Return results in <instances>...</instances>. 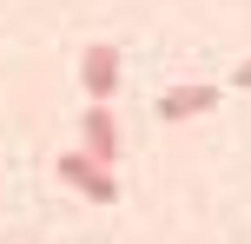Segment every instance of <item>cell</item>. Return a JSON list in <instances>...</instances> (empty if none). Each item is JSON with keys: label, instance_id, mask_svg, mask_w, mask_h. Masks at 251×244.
I'll list each match as a JSON object with an SVG mask.
<instances>
[{"label": "cell", "instance_id": "1", "mask_svg": "<svg viewBox=\"0 0 251 244\" xmlns=\"http://www.w3.org/2000/svg\"><path fill=\"white\" fill-rule=\"evenodd\" d=\"M60 185H73L86 205H119V185H113V165H93L86 152H60Z\"/></svg>", "mask_w": 251, "mask_h": 244}, {"label": "cell", "instance_id": "5", "mask_svg": "<svg viewBox=\"0 0 251 244\" xmlns=\"http://www.w3.org/2000/svg\"><path fill=\"white\" fill-rule=\"evenodd\" d=\"M231 79H238V86L251 92V60H238V73H231Z\"/></svg>", "mask_w": 251, "mask_h": 244}, {"label": "cell", "instance_id": "4", "mask_svg": "<svg viewBox=\"0 0 251 244\" xmlns=\"http://www.w3.org/2000/svg\"><path fill=\"white\" fill-rule=\"evenodd\" d=\"M79 86H86V99H113V92H119V46H86Z\"/></svg>", "mask_w": 251, "mask_h": 244}, {"label": "cell", "instance_id": "2", "mask_svg": "<svg viewBox=\"0 0 251 244\" xmlns=\"http://www.w3.org/2000/svg\"><path fill=\"white\" fill-rule=\"evenodd\" d=\"M79 139H86V158H93V165H113V158H119V119H113L106 99H93L86 112H79Z\"/></svg>", "mask_w": 251, "mask_h": 244}, {"label": "cell", "instance_id": "3", "mask_svg": "<svg viewBox=\"0 0 251 244\" xmlns=\"http://www.w3.org/2000/svg\"><path fill=\"white\" fill-rule=\"evenodd\" d=\"M218 106V86H199V79H185V86H172L159 99V119L165 126H185V119H199V112H212Z\"/></svg>", "mask_w": 251, "mask_h": 244}]
</instances>
